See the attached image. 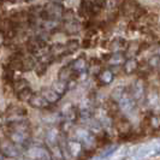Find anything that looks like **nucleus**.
Wrapping results in <instances>:
<instances>
[{
  "mask_svg": "<svg viewBox=\"0 0 160 160\" xmlns=\"http://www.w3.org/2000/svg\"><path fill=\"white\" fill-rule=\"evenodd\" d=\"M112 72L108 71V70H106V71L101 72V75H100V80L102 81L104 83H110L111 81H112Z\"/></svg>",
  "mask_w": 160,
  "mask_h": 160,
  "instance_id": "19",
  "label": "nucleus"
},
{
  "mask_svg": "<svg viewBox=\"0 0 160 160\" xmlns=\"http://www.w3.org/2000/svg\"><path fill=\"white\" fill-rule=\"evenodd\" d=\"M17 95V99L19 100V101H22V102H25V101H30V99H32V96L34 95V93H32V88L29 87V88L24 89V90H22V92H19L18 94H16Z\"/></svg>",
  "mask_w": 160,
  "mask_h": 160,
  "instance_id": "12",
  "label": "nucleus"
},
{
  "mask_svg": "<svg viewBox=\"0 0 160 160\" xmlns=\"http://www.w3.org/2000/svg\"><path fill=\"white\" fill-rule=\"evenodd\" d=\"M135 66H136V63L134 60H130L129 63H127V70L128 71H132L135 69Z\"/></svg>",
  "mask_w": 160,
  "mask_h": 160,
  "instance_id": "22",
  "label": "nucleus"
},
{
  "mask_svg": "<svg viewBox=\"0 0 160 160\" xmlns=\"http://www.w3.org/2000/svg\"><path fill=\"white\" fill-rule=\"evenodd\" d=\"M35 65H36V58L32 54L29 56H24L23 60H22V69L21 71H32L35 69Z\"/></svg>",
  "mask_w": 160,
  "mask_h": 160,
  "instance_id": "5",
  "label": "nucleus"
},
{
  "mask_svg": "<svg viewBox=\"0 0 160 160\" xmlns=\"http://www.w3.org/2000/svg\"><path fill=\"white\" fill-rule=\"evenodd\" d=\"M6 40V38H5V34L2 32H0V46H2L4 45V42Z\"/></svg>",
  "mask_w": 160,
  "mask_h": 160,
  "instance_id": "25",
  "label": "nucleus"
},
{
  "mask_svg": "<svg viewBox=\"0 0 160 160\" xmlns=\"http://www.w3.org/2000/svg\"><path fill=\"white\" fill-rule=\"evenodd\" d=\"M53 59H54V57L52 56L51 53H47V54H45V56H42L41 58H39V63H42V64L49 66V65L53 63Z\"/></svg>",
  "mask_w": 160,
  "mask_h": 160,
  "instance_id": "18",
  "label": "nucleus"
},
{
  "mask_svg": "<svg viewBox=\"0 0 160 160\" xmlns=\"http://www.w3.org/2000/svg\"><path fill=\"white\" fill-rule=\"evenodd\" d=\"M64 29L68 32H70V34H75L78 30V24L76 23V22H73V21H69V22L65 23Z\"/></svg>",
  "mask_w": 160,
  "mask_h": 160,
  "instance_id": "16",
  "label": "nucleus"
},
{
  "mask_svg": "<svg viewBox=\"0 0 160 160\" xmlns=\"http://www.w3.org/2000/svg\"><path fill=\"white\" fill-rule=\"evenodd\" d=\"M143 4H147V5H154V4H157V2H159L160 0H141ZM160 4V2H159Z\"/></svg>",
  "mask_w": 160,
  "mask_h": 160,
  "instance_id": "24",
  "label": "nucleus"
},
{
  "mask_svg": "<svg viewBox=\"0 0 160 160\" xmlns=\"http://www.w3.org/2000/svg\"><path fill=\"white\" fill-rule=\"evenodd\" d=\"M122 62H123V57L119 56V54H114V56L111 58V60H110V64L117 65V64H120Z\"/></svg>",
  "mask_w": 160,
  "mask_h": 160,
  "instance_id": "21",
  "label": "nucleus"
},
{
  "mask_svg": "<svg viewBox=\"0 0 160 160\" xmlns=\"http://www.w3.org/2000/svg\"><path fill=\"white\" fill-rule=\"evenodd\" d=\"M59 130L57 128H51L46 132V142H47L48 147H52L54 144H58V140H59Z\"/></svg>",
  "mask_w": 160,
  "mask_h": 160,
  "instance_id": "6",
  "label": "nucleus"
},
{
  "mask_svg": "<svg viewBox=\"0 0 160 160\" xmlns=\"http://www.w3.org/2000/svg\"><path fill=\"white\" fill-rule=\"evenodd\" d=\"M27 140H28V132H24V131H16V130H13L11 132V135H10V141L13 142L15 144L24 143Z\"/></svg>",
  "mask_w": 160,
  "mask_h": 160,
  "instance_id": "7",
  "label": "nucleus"
},
{
  "mask_svg": "<svg viewBox=\"0 0 160 160\" xmlns=\"http://www.w3.org/2000/svg\"><path fill=\"white\" fill-rule=\"evenodd\" d=\"M48 160H52V159H48Z\"/></svg>",
  "mask_w": 160,
  "mask_h": 160,
  "instance_id": "30",
  "label": "nucleus"
},
{
  "mask_svg": "<svg viewBox=\"0 0 160 160\" xmlns=\"http://www.w3.org/2000/svg\"><path fill=\"white\" fill-rule=\"evenodd\" d=\"M0 152L2 153L5 157L8 158H17L21 152L17 147V144H15L13 142H11L10 140H5V141H1L0 142Z\"/></svg>",
  "mask_w": 160,
  "mask_h": 160,
  "instance_id": "1",
  "label": "nucleus"
},
{
  "mask_svg": "<svg viewBox=\"0 0 160 160\" xmlns=\"http://www.w3.org/2000/svg\"><path fill=\"white\" fill-rule=\"evenodd\" d=\"M159 22H160V18H159Z\"/></svg>",
  "mask_w": 160,
  "mask_h": 160,
  "instance_id": "29",
  "label": "nucleus"
},
{
  "mask_svg": "<svg viewBox=\"0 0 160 160\" xmlns=\"http://www.w3.org/2000/svg\"><path fill=\"white\" fill-rule=\"evenodd\" d=\"M58 27H59V23L57 19H47V21H43L41 24V28L45 32H54Z\"/></svg>",
  "mask_w": 160,
  "mask_h": 160,
  "instance_id": "11",
  "label": "nucleus"
},
{
  "mask_svg": "<svg viewBox=\"0 0 160 160\" xmlns=\"http://www.w3.org/2000/svg\"><path fill=\"white\" fill-rule=\"evenodd\" d=\"M40 93H41V95L43 96V98H45V99H46L51 105L57 104V102L60 100V95H58V94H57L56 92H54L52 88L41 89Z\"/></svg>",
  "mask_w": 160,
  "mask_h": 160,
  "instance_id": "4",
  "label": "nucleus"
},
{
  "mask_svg": "<svg viewBox=\"0 0 160 160\" xmlns=\"http://www.w3.org/2000/svg\"><path fill=\"white\" fill-rule=\"evenodd\" d=\"M12 88H13V92L16 94H18L19 92L29 88V82L25 80V78H17V80H15L12 82Z\"/></svg>",
  "mask_w": 160,
  "mask_h": 160,
  "instance_id": "8",
  "label": "nucleus"
},
{
  "mask_svg": "<svg viewBox=\"0 0 160 160\" xmlns=\"http://www.w3.org/2000/svg\"><path fill=\"white\" fill-rule=\"evenodd\" d=\"M62 1L63 0H49V2H52V4H59V5H60Z\"/></svg>",
  "mask_w": 160,
  "mask_h": 160,
  "instance_id": "26",
  "label": "nucleus"
},
{
  "mask_svg": "<svg viewBox=\"0 0 160 160\" xmlns=\"http://www.w3.org/2000/svg\"><path fill=\"white\" fill-rule=\"evenodd\" d=\"M29 104H30L32 107L38 108V110H47L48 107L51 106V104L41 95V93H34V95L32 96Z\"/></svg>",
  "mask_w": 160,
  "mask_h": 160,
  "instance_id": "3",
  "label": "nucleus"
},
{
  "mask_svg": "<svg viewBox=\"0 0 160 160\" xmlns=\"http://www.w3.org/2000/svg\"><path fill=\"white\" fill-rule=\"evenodd\" d=\"M78 48V42L76 40H70L66 42V51L69 52H75Z\"/></svg>",
  "mask_w": 160,
  "mask_h": 160,
  "instance_id": "20",
  "label": "nucleus"
},
{
  "mask_svg": "<svg viewBox=\"0 0 160 160\" xmlns=\"http://www.w3.org/2000/svg\"><path fill=\"white\" fill-rule=\"evenodd\" d=\"M65 46L64 45H60V43H54V45H52L51 46V49H49V53L52 54V56L57 58V57H60L63 56L65 53Z\"/></svg>",
  "mask_w": 160,
  "mask_h": 160,
  "instance_id": "13",
  "label": "nucleus"
},
{
  "mask_svg": "<svg viewBox=\"0 0 160 160\" xmlns=\"http://www.w3.org/2000/svg\"><path fill=\"white\" fill-rule=\"evenodd\" d=\"M0 160H5L4 159V154H2L1 152H0Z\"/></svg>",
  "mask_w": 160,
  "mask_h": 160,
  "instance_id": "27",
  "label": "nucleus"
},
{
  "mask_svg": "<svg viewBox=\"0 0 160 160\" xmlns=\"http://www.w3.org/2000/svg\"><path fill=\"white\" fill-rule=\"evenodd\" d=\"M68 149L72 158H76L81 152V143L77 141H69L68 142Z\"/></svg>",
  "mask_w": 160,
  "mask_h": 160,
  "instance_id": "10",
  "label": "nucleus"
},
{
  "mask_svg": "<svg viewBox=\"0 0 160 160\" xmlns=\"http://www.w3.org/2000/svg\"><path fill=\"white\" fill-rule=\"evenodd\" d=\"M27 155L29 159L32 160H48L52 159L51 152H48L47 149L41 148V147H32L30 149H28Z\"/></svg>",
  "mask_w": 160,
  "mask_h": 160,
  "instance_id": "2",
  "label": "nucleus"
},
{
  "mask_svg": "<svg viewBox=\"0 0 160 160\" xmlns=\"http://www.w3.org/2000/svg\"><path fill=\"white\" fill-rule=\"evenodd\" d=\"M84 68H86V60L82 59V58L76 59L72 64V69L76 70V71H82V70H84Z\"/></svg>",
  "mask_w": 160,
  "mask_h": 160,
  "instance_id": "17",
  "label": "nucleus"
},
{
  "mask_svg": "<svg viewBox=\"0 0 160 160\" xmlns=\"http://www.w3.org/2000/svg\"><path fill=\"white\" fill-rule=\"evenodd\" d=\"M52 89L56 92L58 95H64L65 92H66V89H68V84H66V82H63V81H56V82H53V84H52Z\"/></svg>",
  "mask_w": 160,
  "mask_h": 160,
  "instance_id": "9",
  "label": "nucleus"
},
{
  "mask_svg": "<svg viewBox=\"0 0 160 160\" xmlns=\"http://www.w3.org/2000/svg\"><path fill=\"white\" fill-rule=\"evenodd\" d=\"M47 69L48 66L45 64H42V63H36V65H35V69H34V71H35V73H36V76H39V77H41V76H43L46 72H47Z\"/></svg>",
  "mask_w": 160,
  "mask_h": 160,
  "instance_id": "15",
  "label": "nucleus"
},
{
  "mask_svg": "<svg viewBox=\"0 0 160 160\" xmlns=\"http://www.w3.org/2000/svg\"><path fill=\"white\" fill-rule=\"evenodd\" d=\"M71 69L68 68V66H64L60 69V71L58 73V77H59V81H63V82H68L71 77Z\"/></svg>",
  "mask_w": 160,
  "mask_h": 160,
  "instance_id": "14",
  "label": "nucleus"
},
{
  "mask_svg": "<svg viewBox=\"0 0 160 160\" xmlns=\"http://www.w3.org/2000/svg\"><path fill=\"white\" fill-rule=\"evenodd\" d=\"M24 1H27V2H30V1H34V0H24Z\"/></svg>",
  "mask_w": 160,
  "mask_h": 160,
  "instance_id": "28",
  "label": "nucleus"
},
{
  "mask_svg": "<svg viewBox=\"0 0 160 160\" xmlns=\"http://www.w3.org/2000/svg\"><path fill=\"white\" fill-rule=\"evenodd\" d=\"M106 6H107V8H113L116 6V0H107Z\"/></svg>",
  "mask_w": 160,
  "mask_h": 160,
  "instance_id": "23",
  "label": "nucleus"
}]
</instances>
